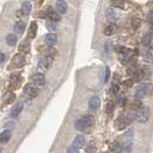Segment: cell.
Returning <instances> with one entry per match:
<instances>
[{
  "label": "cell",
  "instance_id": "obj_9",
  "mask_svg": "<svg viewBox=\"0 0 153 153\" xmlns=\"http://www.w3.org/2000/svg\"><path fill=\"white\" fill-rule=\"evenodd\" d=\"M25 93L30 97H36L39 94V89L36 87L33 84H28V85L25 87Z\"/></svg>",
  "mask_w": 153,
  "mask_h": 153
},
{
  "label": "cell",
  "instance_id": "obj_14",
  "mask_svg": "<svg viewBox=\"0 0 153 153\" xmlns=\"http://www.w3.org/2000/svg\"><path fill=\"white\" fill-rule=\"evenodd\" d=\"M85 143L86 140L83 136H76L73 142V147L76 148V149H80V148H83L85 146Z\"/></svg>",
  "mask_w": 153,
  "mask_h": 153
},
{
  "label": "cell",
  "instance_id": "obj_38",
  "mask_svg": "<svg viewBox=\"0 0 153 153\" xmlns=\"http://www.w3.org/2000/svg\"><path fill=\"white\" fill-rule=\"evenodd\" d=\"M132 85H133L132 80H128V81H126V82H124V86H126V87H132Z\"/></svg>",
  "mask_w": 153,
  "mask_h": 153
},
{
  "label": "cell",
  "instance_id": "obj_42",
  "mask_svg": "<svg viewBox=\"0 0 153 153\" xmlns=\"http://www.w3.org/2000/svg\"><path fill=\"white\" fill-rule=\"evenodd\" d=\"M150 32H151V34L153 35V23H152V26H151V28H150Z\"/></svg>",
  "mask_w": 153,
  "mask_h": 153
},
{
  "label": "cell",
  "instance_id": "obj_1",
  "mask_svg": "<svg viewBox=\"0 0 153 153\" xmlns=\"http://www.w3.org/2000/svg\"><path fill=\"white\" fill-rule=\"evenodd\" d=\"M133 143H134V132L129 130L123 135V144L122 152L120 153H131L133 149Z\"/></svg>",
  "mask_w": 153,
  "mask_h": 153
},
{
  "label": "cell",
  "instance_id": "obj_35",
  "mask_svg": "<svg viewBox=\"0 0 153 153\" xmlns=\"http://www.w3.org/2000/svg\"><path fill=\"white\" fill-rule=\"evenodd\" d=\"M66 153H80L79 152V149H76V148L71 146L70 148L68 149V151H66Z\"/></svg>",
  "mask_w": 153,
  "mask_h": 153
},
{
  "label": "cell",
  "instance_id": "obj_12",
  "mask_svg": "<svg viewBox=\"0 0 153 153\" xmlns=\"http://www.w3.org/2000/svg\"><path fill=\"white\" fill-rule=\"evenodd\" d=\"M44 42H45L47 45L52 46L56 43V42H57V36L53 33L46 34V35L44 36Z\"/></svg>",
  "mask_w": 153,
  "mask_h": 153
},
{
  "label": "cell",
  "instance_id": "obj_22",
  "mask_svg": "<svg viewBox=\"0 0 153 153\" xmlns=\"http://www.w3.org/2000/svg\"><path fill=\"white\" fill-rule=\"evenodd\" d=\"M10 137H11V132L10 131H4L0 134V143L4 144V143H7L10 140Z\"/></svg>",
  "mask_w": 153,
  "mask_h": 153
},
{
  "label": "cell",
  "instance_id": "obj_21",
  "mask_svg": "<svg viewBox=\"0 0 153 153\" xmlns=\"http://www.w3.org/2000/svg\"><path fill=\"white\" fill-rule=\"evenodd\" d=\"M14 99H16V95H14V93L11 92V91H7L3 96L4 102L7 103V104H10V103H12L14 101Z\"/></svg>",
  "mask_w": 153,
  "mask_h": 153
},
{
  "label": "cell",
  "instance_id": "obj_16",
  "mask_svg": "<svg viewBox=\"0 0 153 153\" xmlns=\"http://www.w3.org/2000/svg\"><path fill=\"white\" fill-rule=\"evenodd\" d=\"M101 104V100L98 96H93L89 100V106H90L91 109H97Z\"/></svg>",
  "mask_w": 153,
  "mask_h": 153
},
{
  "label": "cell",
  "instance_id": "obj_39",
  "mask_svg": "<svg viewBox=\"0 0 153 153\" xmlns=\"http://www.w3.org/2000/svg\"><path fill=\"white\" fill-rule=\"evenodd\" d=\"M5 61V54L0 52V65H1L2 62H4Z\"/></svg>",
  "mask_w": 153,
  "mask_h": 153
},
{
  "label": "cell",
  "instance_id": "obj_15",
  "mask_svg": "<svg viewBox=\"0 0 153 153\" xmlns=\"http://www.w3.org/2000/svg\"><path fill=\"white\" fill-rule=\"evenodd\" d=\"M55 7L58 14H65L66 12V9H68V4H66L65 1H56Z\"/></svg>",
  "mask_w": 153,
  "mask_h": 153
},
{
  "label": "cell",
  "instance_id": "obj_33",
  "mask_svg": "<svg viewBox=\"0 0 153 153\" xmlns=\"http://www.w3.org/2000/svg\"><path fill=\"white\" fill-rule=\"evenodd\" d=\"M104 50L106 53L110 52V50H111V42H106L105 46H104Z\"/></svg>",
  "mask_w": 153,
  "mask_h": 153
},
{
  "label": "cell",
  "instance_id": "obj_26",
  "mask_svg": "<svg viewBox=\"0 0 153 153\" xmlns=\"http://www.w3.org/2000/svg\"><path fill=\"white\" fill-rule=\"evenodd\" d=\"M143 58H144V60L147 61V62H152L153 61V46H150V48L147 50V52L144 54Z\"/></svg>",
  "mask_w": 153,
  "mask_h": 153
},
{
  "label": "cell",
  "instance_id": "obj_29",
  "mask_svg": "<svg viewBox=\"0 0 153 153\" xmlns=\"http://www.w3.org/2000/svg\"><path fill=\"white\" fill-rule=\"evenodd\" d=\"M152 42V36L151 34H146L142 37V44L144 46H150Z\"/></svg>",
  "mask_w": 153,
  "mask_h": 153
},
{
  "label": "cell",
  "instance_id": "obj_20",
  "mask_svg": "<svg viewBox=\"0 0 153 153\" xmlns=\"http://www.w3.org/2000/svg\"><path fill=\"white\" fill-rule=\"evenodd\" d=\"M14 32H16V34H23L25 29H26V24L24 23L23 21H19L18 23H16V25H14Z\"/></svg>",
  "mask_w": 153,
  "mask_h": 153
},
{
  "label": "cell",
  "instance_id": "obj_7",
  "mask_svg": "<svg viewBox=\"0 0 153 153\" xmlns=\"http://www.w3.org/2000/svg\"><path fill=\"white\" fill-rule=\"evenodd\" d=\"M25 62H26V59H25V56L22 55V54H16L12 58V61H11V66L14 68H22L24 66Z\"/></svg>",
  "mask_w": 153,
  "mask_h": 153
},
{
  "label": "cell",
  "instance_id": "obj_31",
  "mask_svg": "<svg viewBox=\"0 0 153 153\" xmlns=\"http://www.w3.org/2000/svg\"><path fill=\"white\" fill-rule=\"evenodd\" d=\"M111 4L114 7H120V8H124L125 5V2L122 1V0H117V1H112Z\"/></svg>",
  "mask_w": 153,
  "mask_h": 153
},
{
  "label": "cell",
  "instance_id": "obj_40",
  "mask_svg": "<svg viewBox=\"0 0 153 153\" xmlns=\"http://www.w3.org/2000/svg\"><path fill=\"white\" fill-rule=\"evenodd\" d=\"M118 92V86L117 85H113L112 86V93L113 94H117Z\"/></svg>",
  "mask_w": 153,
  "mask_h": 153
},
{
  "label": "cell",
  "instance_id": "obj_25",
  "mask_svg": "<svg viewBox=\"0 0 153 153\" xmlns=\"http://www.w3.org/2000/svg\"><path fill=\"white\" fill-rule=\"evenodd\" d=\"M109 148H110V150H111V152H113V153L122 152V145H120V142H117V141L112 142L111 144H110Z\"/></svg>",
  "mask_w": 153,
  "mask_h": 153
},
{
  "label": "cell",
  "instance_id": "obj_43",
  "mask_svg": "<svg viewBox=\"0 0 153 153\" xmlns=\"http://www.w3.org/2000/svg\"><path fill=\"white\" fill-rule=\"evenodd\" d=\"M1 151H2V148H1V147H0V152H1Z\"/></svg>",
  "mask_w": 153,
  "mask_h": 153
},
{
  "label": "cell",
  "instance_id": "obj_32",
  "mask_svg": "<svg viewBox=\"0 0 153 153\" xmlns=\"http://www.w3.org/2000/svg\"><path fill=\"white\" fill-rule=\"evenodd\" d=\"M56 27H57V25L55 24V22L50 21V22H48V23H47V28H48V30H51V31H55Z\"/></svg>",
  "mask_w": 153,
  "mask_h": 153
},
{
  "label": "cell",
  "instance_id": "obj_4",
  "mask_svg": "<svg viewBox=\"0 0 153 153\" xmlns=\"http://www.w3.org/2000/svg\"><path fill=\"white\" fill-rule=\"evenodd\" d=\"M149 108L147 106H142L138 111H136V118L140 123H146L149 118Z\"/></svg>",
  "mask_w": 153,
  "mask_h": 153
},
{
  "label": "cell",
  "instance_id": "obj_6",
  "mask_svg": "<svg viewBox=\"0 0 153 153\" xmlns=\"http://www.w3.org/2000/svg\"><path fill=\"white\" fill-rule=\"evenodd\" d=\"M31 81L33 85H35L36 87H41V86L45 85L46 78L43 74H35V75L31 76Z\"/></svg>",
  "mask_w": 153,
  "mask_h": 153
},
{
  "label": "cell",
  "instance_id": "obj_27",
  "mask_svg": "<svg viewBox=\"0 0 153 153\" xmlns=\"http://www.w3.org/2000/svg\"><path fill=\"white\" fill-rule=\"evenodd\" d=\"M106 18L109 22H115L117 19V14L113 9H108L106 11Z\"/></svg>",
  "mask_w": 153,
  "mask_h": 153
},
{
  "label": "cell",
  "instance_id": "obj_13",
  "mask_svg": "<svg viewBox=\"0 0 153 153\" xmlns=\"http://www.w3.org/2000/svg\"><path fill=\"white\" fill-rule=\"evenodd\" d=\"M37 30H38V26L35 22H32L30 25V28L28 31V39L29 40H33L37 35Z\"/></svg>",
  "mask_w": 153,
  "mask_h": 153
},
{
  "label": "cell",
  "instance_id": "obj_34",
  "mask_svg": "<svg viewBox=\"0 0 153 153\" xmlns=\"http://www.w3.org/2000/svg\"><path fill=\"white\" fill-rule=\"evenodd\" d=\"M109 76H110V71L109 68H105V76H104V83H107L108 80H109Z\"/></svg>",
  "mask_w": 153,
  "mask_h": 153
},
{
  "label": "cell",
  "instance_id": "obj_5",
  "mask_svg": "<svg viewBox=\"0 0 153 153\" xmlns=\"http://www.w3.org/2000/svg\"><path fill=\"white\" fill-rule=\"evenodd\" d=\"M150 74L151 73H150V70L148 68H140V70H137L134 74L136 82H140V81H144L149 79Z\"/></svg>",
  "mask_w": 153,
  "mask_h": 153
},
{
  "label": "cell",
  "instance_id": "obj_11",
  "mask_svg": "<svg viewBox=\"0 0 153 153\" xmlns=\"http://www.w3.org/2000/svg\"><path fill=\"white\" fill-rule=\"evenodd\" d=\"M127 117H125V115H120L117 120H115L114 123V127L117 128V130H123L126 128V126H127Z\"/></svg>",
  "mask_w": 153,
  "mask_h": 153
},
{
  "label": "cell",
  "instance_id": "obj_36",
  "mask_svg": "<svg viewBox=\"0 0 153 153\" xmlns=\"http://www.w3.org/2000/svg\"><path fill=\"white\" fill-rule=\"evenodd\" d=\"M86 151L89 152V153H92V152H95L96 151V147L95 146H93V145H90L87 149H86Z\"/></svg>",
  "mask_w": 153,
  "mask_h": 153
},
{
  "label": "cell",
  "instance_id": "obj_17",
  "mask_svg": "<svg viewBox=\"0 0 153 153\" xmlns=\"http://www.w3.org/2000/svg\"><path fill=\"white\" fill-rule=\"evenodd\" d=\"M23 108H24V104H23V103H18L16 105H14L13 107H12V109H11L10 117H13V118L16 117H19V114L22 112Z\"/></svg>",
  "mask_w": 153,
  "mask_h": 153
},
{
  "label": "cell",
  "instance_id": "obj_19",
  "mask_svg": "<svg viewBox=\"0 0 153 153\" xmlns=\"http://www.w3.org/2000/svg\"><path fill=\"white\" fill-rule=\"evenodd\" d=\"M115 32H117V27H115V25L109 24L104 28L103 33H104V35H106V36H111L115 33Z\"/></svg>",
  "mask_w": 153,
  "mask_h": 153
},
{
  "label": "cell",
  "instance_id": "obj_30",
  "mask_svg": "<svg viewBox=\"0 0 153 153\" xmlns=\"http://www.w3.org/2000/svg\"><path fill=\"white\" fill-rule=\"evenodd\" d=\"M113 110H114V103H113L112 101H109V102L107 103V105H106V112H107L108 114H110V113L113 112Z\"/></svg>",
  "mask_w": 153,
  "mask_h": 153
},
{
  "label": "cell",
  "instance_id": "obj_2",
  "mask_svg": "<svg viewBox=\"0 0 153 153\" xmlns=\"http://www.w3.org/2000/svg\"><path fill=\"white\" fill-rule=\"evenodd\" d=\"M94 120H95V118L93 115H91V114L83 115L82 117H80L76 122L75 128L78 131H85L92 127L93 124H94Z\"/></svg>",
  "mask_w": 153,
  "mask_h": 153
},
{
  "label": "cell",
  "instance_id": "obj_10",
  "mask_svg": "<svg viewBox=\"0 0 153 153\" xmlns=\"http://www.w3.org/2000/svg\"><path fill=\"white\" fill-rule=\"evenodd\" d=\"M10 87L12 89H18L21 87L22 82H23V78L19 75H13L10 76Z\"/></svg>",
  "mask_w": 153,
  "mask_h": 153
},
{
  "label": "cell",
  "instance_id": "obj_3",
  "mask_svg": "<svg viewBox=\"0 0 153 153\" xmlns=\"http://www.w3.org/2000/svg\"><path fill=\"white\" fill-rule=\"evenodd\" d=\"M152 90H153V86L151 85V84H148V83L140 84V85L136 88L135 96L137 98H143L146 95L149 94Z\"/></svg>",
  "mask_w": 153,
  "mask_h": 153
},
{
  "label": "cell",
  "instance_id": "obj_24",
  "mask_svg": "<svg viewBox=\"0 0 153 153\" xmlns=\"http://www.w3.org/2000/svg\"><path fill=\"white\" fill-rule=\"evenodd\" d=\"M18 42V38L14 34H8L6 36V43L8 46H14Z\"/></svg>",
  "mask_w": 153,
  "mask_h": 153
},
{
  "label": "cell",
  "instance_id": "obj_37",
  "mask_svg": "<svg viewBox=\"0 0 153 153\" xmlns=\"http://www.w3.org/2000/svg\"><path fill=\"white\" fill-rule=\"evenodd\" d=\"M139 26H140V19H134V21H133V27H134V29H137Z\"/></svg>",
  "mask_w": 153,
  "mask_h": 153
},
{
  "label": "cell",
  "instance_id": "obj_18",
  "mask_svg": "<svg viewBox=\"0 0 153 153\" xmlns=\"http://www.w3.org/2000/svg\"><path fill=\"white\" fill-rule=\"evenodd\" d=\"M46 16L50 19V21L55 22V23L60 19V16H59L57 12H55L53 9H51V8H48V10L46 11Z\"/></svg>",
  "mask_w": 153,
  "mask_h": 153
},
{
  "label": "cell",
  "instance_id": "obj_28",
  "mask_svg": "<svg viewBox=\"0 0 153 153\" xmlns=\"http://www.w3.org/2000/svg\"><path fill=\"white\" fill-rule=\"evenodd\" d=\"M31 9H32V5H31V2L30 1H24L23 3H22V10H23L25 14L30 13Z\"/></svg>",
  "mask_w": 153,
  "mask_h": 153
},
{
  "label": "cell",
  "instance_id": "obj_44",
  "mask_svg": "<svg viewBox=\"0 0 153 153\" xmlns=\"http://www.w3.org/2000/svg\"><path fill=\"white\" fill-rule=\"evenodd\" d=\"M104 153H109V152H104Z\"/></svg>",
  "mask_w": 153,
  "mask_h": 153
},
{
  "label": "cell",
  "instance_id": "obj_23",
  "mask_svg": "<svg viewBox=\"0 0 153 153\" xmlns=\"http://www.w3.org/2000/svg\"><path fill=\"white\" fill-rule=\"evenodd\" d=\"M30 50H31V44H30L29 41H24L21 43V45H19V51H21L22 53H29Z\"/></svg>",
  "mask_w": 153,
  "mask_h": 153
},
{
  "label": "cell",
  "instance_id": "obj_41",
  "mask_svg": "<svg viewBox=\"0 0 153 153\" xmlns=\"http://www.w3.org/2000/svg\"><path fill=\"white\" fill-rule=\"evenodd\" d=\"M148 19H149L151 22H153V11L149 12V14H148Z\"/></svg>",
  "mask_w": 153,
  "mask_h": 153
},
{
  "label": "cell",
  "instance_id": "obj_8",
  "mask_svg": "<svg viewBox=\"0 0 153 153\" xmlns=\"http://www.w3.org/2000/svg\"><path fill=\"white\" fill-rule=\"evenodd\" d=\"M51 62H52V57H50V56L46 55V56H44V57H42L38 62L39 70H41V71L48 70V68L50 66Z\"/></svg>",
  "mask_w": 153,
  "mask_h": 153
}]
</instances>
